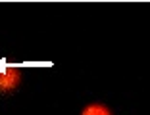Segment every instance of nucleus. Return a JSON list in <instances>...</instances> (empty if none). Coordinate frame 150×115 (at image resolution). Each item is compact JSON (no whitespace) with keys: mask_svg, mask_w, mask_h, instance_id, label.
<instances>
[{"mask_svg":"<svg viewBox=\"0 0 150 115\" xmlns=\"http://www.w3.org/2000/svg\"><path fill=\"white\" fill-rule=\"evenodd\" d=\"M21 81V73L18 67L13 65H6L0 69V92H12L13 88L19 86Z\"/></svg>","mask_w":150,"mask_h":115,"instance_id":"obj_1","label":"nucleus"},{"mask_svg":"<svg viewBox=\"0 0 150 115\" xmlns=\"http://www.w3.org/2000/svg\"><path fill=\"white\" fill-rule=\"evenodd\" d=\"M81 115H112V111L102 104H91L81 111Z\"/></svg>","mask_w":150,"mask_h":115,"instance_id":"obj_2","label":"nucleus"}]
</instances>
